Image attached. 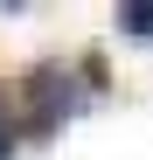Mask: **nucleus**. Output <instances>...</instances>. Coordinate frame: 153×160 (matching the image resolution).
Returning a JSON list of instances; mask_svg holds the SVG:
<instances>
[{
	"mask_svg": "<svg viewBox=\"0 0 153 160\" xmlns=\"http://www.w3.org/2000/svg\"><path fill=\"white\" fill-rule=\"evenodd\" d=\"M118 35H132V42H153V0H146V7H118Z\"/></svg>",
	"mask_w": 153,
	"mask_h": 160,
	"instance_id": "nucleus-1",
	"label": "nucleus"
},
{
	"mask_svg": "<svg viewBox=\"0 0 153 160\" xmlns=\"http://www.w3.org/2000/svg\"><path fill=\"white\" fill-rule=\"evenodd\" d=\"M14 153V125H0V160H7Z\"/></svg>",
	"mask_w": 153,
	"mask_h": 160,
	"instance_id": "nucleus-2",
	"label": "nucleus"
}]
</instances>
